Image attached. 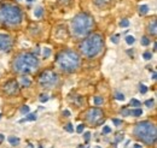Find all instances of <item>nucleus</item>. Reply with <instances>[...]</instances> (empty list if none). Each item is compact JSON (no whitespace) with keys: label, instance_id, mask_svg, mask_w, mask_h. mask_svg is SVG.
Segmentation results:
<instances>
[{"label":"nucleus","instance_id":"obj_1","mask_svg":"<svg viewBox=\"0 0 157 148\" xmlns=\"http://www.w3.org/2000/svg\"><path fill=\"white\" fill-rule=\"evenodd\" d=\"M57 65L64 72H74L80 68V56L75 51L65 50L57 56Z\"/></svg>","mask_w":157,"mask_h":148},{"label":"nucleus","instance_id":"obj_2","mask_svg":"<svg viewBox=\"0 0 157 148\" xmlns=\"http://www.w3.org/2000/svg\"><path fill=\"white\" fill-rule=\"evenodd\" d=\"M104 47V39L100 34H93L83 40L80 45L81 53L87 58H94L103 51Z\"/></svg>","mask_w":157,"mask_h":148},{"label":"nucleus","instance_id":"obj_3","mask_svg":"<svg viewBox=\"0 0 157 148\" xmlns=\"http://www.w3.org/2000/svg\"><path fill=\"white\" fill-rule=\"evenodd\" d=\"M39 68L38 58L30 53H21L13 60V70L18 74H30Z\"/></svg>","mask_w":157,"mask_h":148},{"label":"nucleus","instance_id":"obj_4","mask_svg":"<svg viewBox=\"0 0 157 148\" xmlns=\"http://www.w3.org/2000/svg\"><path fill=\"white\" fill-rule=\"evenodd\" d=\"M93 18L87 13H78L71 20V31L76 37H83L93 29Z\"/></svg>","mask_w":157,"mask_h":148},{"label":"nucleus","instance_id":"obj_5","mask_svg":"<svg viewBox=\"0 0 157 148\" xmlns=\"http://www.w3.org/2000/svg\"><path fill=\"white\" fill-rule=\"evenodd\" d=\"M134 135L145 145H154L156 142L157 137L156 125L151 122L138 123L134 128Z\"/></svg>","mask_w":157,"mask_h":148},{"label":"nucleus","instance_id":"obj_6","mask_svg":"<svg viewBox=\"0 0 157 148\" xmlns=\"http://www.w3.org/2000/svg\"><path fill=\"white\" fill-rule=\"evenodd\" d=\"M0 22L9 27L18 25L22 22V11L20 7L11 4L0 6Z\"/></svg>","mask_w":157,"mask_h":148},{"label":"nucleus","instance_id":"obj_7","mask_svg":"<svg viewBox=\"0 0 157 148\" xmlns=\"http://www.w3.org/2000/svg\"><path fill=\"white\" fill-rule=\"evenodd\" d=\"M39 84L45 89H52L58 84V76L52 70H46L39 76Z\"/></svg>","mask_w":157,"mask_h":148},{"label":"nucleus","instance_id":"obj_8","mask_svg":"<svg viewBox=\"0 0 157 148\" xmlns=\"http://www.w3.org/2000/svg\"><path fill=\"white\" fill-rule=\"evenodd\" d=\"M103 116H104L103 111L97 109V107H94V109H90L87 111V113H86V119L91 124H99L100 123V119L103 118Z\"/></svg>","mask_w":157,"mask_h":148},{"label":"nucleus","instance_id":"obj_9","mask_svg":"<svg viewBox=\"0 0 157 148\" xmlns=\"http://www.w3.org/2000/svg\"><path fill=\"white\" fill-rule=\"evenodd\" d=\"M12 47V39L7 34L0 33V52H9Z\"/></svg>","mask_w":157,"mask_h":148},{"label":"nucleus","instance_id":"obj_10","mask_svg":"<svg viewBox=\"0 0 157 148\" xmlns=\"http://www.w3.org/2000/svg\"><path fill=\"white\" fill-rule=\"evenodd\" d=\"M4 92L9 95H13L18 92V83L15 80H11L4 84Z\"/></svg>","mask_w":157,"mask_h":148},{"label":"nucleus","instance_id":"obj_11","mask_svg":"<svg viewBox=\"0 0 157 148\" xmlns=\"http://www.w3.org/2000/svg\"><path fill=\"white\" fill-rule=\"evenodd\" d=\"M147 31H149L152 36L156 35V20H152V22L149 24V29H147Z\"/></svg>","mask_w":157,"mask_h":148},{"label":"nucleus","instance_id":"obj_12","mask_svg":"<svg viewBox=\"0 0 157 148\" xmlns=\"http://www.w3.org/2000/svg\"><path fill=\"white\" fill-rule=\"evenodd\" d=\"M9 142H10L12 146H17V145H20V139L16 137V136H10V137H9Z\"/></svg>","mask_w":157,"mask_h":148},{"label":"nucleus","instance_id":"obj_13","mask_svg":"<svg viewBox=\"0 0 157 148\" xmlns=\"http://www.w3.org/2000/svg\"><path fill=\"white\" fill-rule=\"evenodd\" d=\"M149 12V6L147 5H141L139 6V13L140 15H146Z\"/></svg>","mask_w":157,"mask_h":148},{"label":"nucleus","instance_id":"obj_14","mask_svg":"<svg viewBox=\"0 0 157 148\" xmlns=\"http://www.w3.org/2000/svg\"><path fill=\"white\" fill-rule=\"evenodd\" d=\"M131 114H132V116H134V117H139V116H141V114H143V110H141V109H136V110H132V111H131Z\"/></svg>","mask_w":157,"mask_h":148},{"label":"nucleus","instance_id":"obj_15","mask_svg":"<svg viewBox=\"0 0 157 148\" xmlns=\"http://www.w3.org/2000/svg\"><path fill=\"white\" fill-rule=\"evenodd\" d=\"M25 120H36V116H35L34 113H30V114H28L24 119H22L21 122H25Z\"/></svg>","mask_w":157,"mask_h":148},{"label":"nucleus","instance_id":"obj_16","mask_svg":"<svg viewBox=\"0 0 157 148\" xmlns=\"http://www.w3.org/2000/svg\"><path fill=\"white\" fill-rule=\"evenodd\" d=\"M104 102V99H103V96H96L94 98V105L96 106H99V105H101Z\"/></svg>","mask_w":157,"mask_h":148},{"label":"nucleus","instance_id":"obj_17","mask_svg":"<svg viewBox=\"0 0 157 148\" xmlns=\"http://www.w3.org/2000/svg\"><path fill=\"white\" fill-rule=\"evenodd\" d=\"M30 80L28 78V77H22V84L23 86H25V87H29L30 86Z\"/></svg>","mask_w":157,"mask_h":148},{"label":"nucleus","instance_id":"obj_18","mask_svg":"<svg viewBox=\"0 0 157 148\" xmlns=\"http://www.w3.org/2000/svg\"><path fill=\"white\" fill-rule=\"evenodd\" d=\"M126 42L128 45H133L136 42V39H134V36H132V35H128V36L126 37Z\"/></svg>","mask_w":157,"mask_h":148},{"label":"nucleus","instance_id":"obj_19","mask_svg":"<svg viewBox=\"0 0 157 148\" xmlns=\"http://www.w3.org/2000/svg\"><path fill=\"white\" fill-rule=\"evenodd\" d=\"M42 12H44V10H42L41 7H38V9L34 11V16L39 18V17H41V16H42Z\"/></svg>","mask_w":157,"mask_h":148},{"label":"nucleus","instance_id":"obj_20","mask_svg":"<svg viewBox=\"0 0 157 148\" xmlns=\"http://www.w3.org/2000/svg\"><path fill=\"white\" fill-rule=\"evenodd\" d=\"M141 104H140V101L137 100V99H132L131 100V106H134V107H139Z\"/></svg>","mask_w":157,"mask_h":148},{"label":"nucleus","instance_id":"obj_21","mask_svg":"<svg viewBox=\"0 0 157 148\" xmlns=\"http://www.w3.org/2000/svg\"><path fill=\"white\" fill-rule=\"evenodd\" d=\"M141 45H143V46H149V45H150V40L146 36H143L141 37Z\"/></svg>","mask_w":157,"mask_h":148},{"label":"nucleus","instance_id":"obj_22","mask_svg":"<svg viewBox=\"0 0 157 148\" xmlns=\"http://www.w3.org/2000/svg\"><path fill=\"white\" fill-rule=\"evenodd\" d=\"M120 25H121L122 28H127V27L129 25V22H128V19H122V20L120 22Z\"/></svg>","mask_w":157,"mask_h":148},{"label":"nucleus","instance_id":"obj_23","mask_svg":"<svg viewBox=\"0 0 157 148\" xmlns=\"http://www.w3.org/2000/svg\"><path fill=\"white\" fill-rule=\"evenodd\" d=\"M143 58H144L145 60H150V59L152 58V53H151V52H145V53L143 54Z\"/></svg>","mask_w":157,"mask_h":148},{"label":"nucleus","instance_id":"obj_24","mask_svg":"<svg viewBox=\"0 0 157 148\" xmlns=\"http://www.w3.org/2000/svg\"><path fill=\"white\" fill-rule=\"evenodd\" d=\"M154 104H155L154 99H149V100H146V101H145V105H146L147 107H152V106H154Z\"/></svg>","mask_w":157,"mask_h":148},{"label":"nucleus","instance_id":"obj_25","mask_svg":"<svg viewBox=\"0 0 157 148\" xmlns=\"http://www.w3.org/2000/svg\"><path fill=\"white\" fill-rule=\"evenodd\" d=\"M50 56H51V50H50L48 47H46V48L44 50V57H45V58H48Z\"/></svg>","mask_w":157,"mask_h":148},{"label":"nucleus","instance_id":"obj_26","mask_svg":"<svg viewBox=\"0 0 157 148\" xmlns=\"http://www.w3.org/2000/svg\"><path fill=\"white\" fill-rule=\"evenodd\" d=\"M139 91H140V93H141V94H146V92H147V87H146L145 84H140Z\"/></svg>","mask_w":157,"mask_h":148},{"label":"nucleus","instance_id":"obj_27","mask_svg":"<svg viewBox=\"0 0 157 148\" xmlns=\"http://www.w3.org/2000/svg\"><path fill=\"white\" fill-rule=\"evenodd\" d=\"M113 123H114L116 127L122 125V120H121V119H117V118H113Z\"/></svg>","mask_w":157,"mask_h":148},{"label":"nucleus","instance_id":"obj_28","mask_svg":"<svg viewBox=\"0 0 157 148\" xmlns=\"http://www.w3.org/2000/svg\"><path fill=\"white\" fill-rule=\"evenodd\" d=\"M115 98H116V100H120V101H123V100H124V95L121 94V93H117V94L115 95Z\"/></svg>","mask_w":157,"mask_h":148},{"label":"nucleus","instance_id":"obj_29","mask_svg":"<svg viewBox=\"0 0 157 148\" xmlns=\"http://www.w3.org/2000/svg\"><path fill=\"white\" fill-rule=\"evenodd\" d=\"M65 130L67 131H69V132H73L74 131V127H73V124H67V127H65Z\"/></svg>","mask_w":157,"mask_h":148},{"label":"nucleus","instance_id":"obj_30","mask_svg":"<svg viewBox=\"0 0 157 148\" xmlns=\"http://www.w3.org/2000/svg\"><path fill=\"white\" fill-rule=\"evenodd\" d=\"M83 129H85V125L83 124H80V125H78V128H76V131H78V134H82Z\"/></svg>","mask_w":157,"mask_h":148},{"label":"nucleus","instance_id":"obj_31","mask_svg":"<svg viewBox=\"0 0 157 148\" xmlns=\"http://www.w3.org/2000/svg\"><path fill=\"white\" fill-rule=\"evenodd\" d=\"M21 112L24 114V113H28L29 112V106H23L22 109H21Z\"/></svg>","mask_w":157,"mask_h":148},{"label":"nucleus","instance_id":"obj_32","mask_svg":"<svg viewBox=\"0 0 157 148\" xmlns=\"http://www.w3.org/2000/svg\"><path fill=\"white\" fill-rule=\"evenodd\" d=\"M111 132V129L109 127H104L103 128V134H110Z\"/></svg>","mask_w":157,"mask_h":148},{"label":"nucleus","instance_id":"obj_33","mask_svg":"<svg viewBox=\"0 0 157 148\" xmlns=\"http://www.w3.org/2000/svg\"><path fill=\"white\" fill-rule=\"evenodd\" d=\"M48 100V96L47 95H41V98H40V101L41 102H46Z\"/></svg>","mask_w":157,"mask_h":148},{"label":"nucleus","instance_id":"obj_34","mask_svg":"<svg viewBox=\"0 0 157 148\" xmlns=\"http://www.w3.org/2000/svg\"><path fill=\"white\" fill-rule=\"evenodd\" d=\"M83 137H85V141L88 142V140H90V137H91V134H90V132H85V134H83Z\"/></svg>","mask_w":157,"mask_h":148},{"label":"nucleus","instance_id":"obj_35","mask_svg":"<svg viewBox=\"0 0 157 148\" xmlns=\"http://www.w3.org/2000/svg\"><path fill=\"white\" fill-rule=\"evenodd\" d=\"M118 37H120V35H115V36H111V41H113L114 43H118Z\"/></svg>","mask_w":157,"mask_h":148},{"label":"nucleus","instance_id":"obj_36","mask_svg":"<svg viewBox=\"0 0 157 148\" xmlns=\"http://www.w3.org/2000/svg\"><path fill=\"white\" fill-rule=\"evenodd\" d=\"M121 113H122L123 116H131V111H129V110H122Z\"/></svg>","mask_w":157,"mask_h":148},{"label":"nucleus","instance_id":"obj_37","mask_svg":"<svg viewBox=\"0 0 157 148\" xmlns=\"http://www.w3.org/2000/svg\"><path fill=\"white\" fill-rule=\"evenodd\" d=\"M63 116H65V117H69V116H70V112L68 111V110H65V111H63Z\"/></svg>","mask_w":157,"mask_h":148},{"label":"nucleus","instance_id":"obj_38","mask_svg":"<svg viewBox=\"0 0 157 148\" xmlns=\"http://www.w3.org/2000/svg\"><path fill=\"white\" fill-rule=\"evenodd\" d=\"M121 140H123V135H121V134H120V136H117V137H116V141H121Z\"/></svg>","mask_w":157,"mask_h":148},{"label":"nucleus","instance_id":"obj_39","mask_svg":"<svg viewBox=\"0 0 157 148\" xmlns=\"http://www.w3.org/2000/svg\"><path fill=\"white\" fill-rule=\"evenodd\" d=\"M2 140H4V136L0 134V142H2Z\"/></svg>","mask_w":157,"mask_h":148},{"label":"nucleus","instance_id":"obj_40","mask_svg":"<svg viewBox=\"0 0 157 148\" xmlns=\"http://www.w3.org/2000/svg\"><path fill=\"white\" fill-rule=\"evenodd\" d=\"M134 148H141V146H140V145H136V146H134Z\"/></svg>","mask_w":157,"mask_h":148},{"label":"nucleus","instance_id":"obj_41","mask_svg":"<svg viewBox=\"0 0 157 148\" xmlns=\"http://www.w3.org/2000/svg\"><path fill=\"white\" fill-rule=\"evenodd\" d=\"M28 1H33V0H28Z\"/></svg>","mask_w":157,"mask_h":148},{"label":"nucleus","instance_id":"obj_42","mask_svg":"<svg viewBox=\"0 0 157 148\" xmlns=\"http://www.w3.org/2000/svg\"><path fill=\"white\" fill-rule=\"evenodd\" d=\"M39 148H42V147H41V146H40V147H39Z\"/></svg>","mask_w":157,"mask_h":148},{"label":"nucleus","instance_id":"obj_43","mask_svg":"<svg viewBox=\"0 0 157 148\" xmlns=\"http://www.w3.org/2000/svg\"><path fill=\"white\" fill-rule=\"evenodd\" d=\"M0 117H1V114H0Z\"/></svg>","mask_w":157,"mask_h":148}]
</instances>
